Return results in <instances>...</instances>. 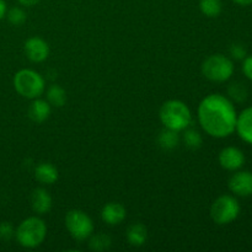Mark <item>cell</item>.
Wrapping results in <instances>:
<instances>
[{"instance_id": "1", "label": "cell", "mask_w": 252, "mask_h": 252, "mask_svg": "<svg viewBox=\"0 0 252 252\" xmlns=\"http://www.w3.org/2000/svg\"><path fill=\"white\" fill-rule=\"evenodd\" d=\"M236 113L233 101L220 94H211L198 106V121L204 132L214 138H226L235 132Z\"/></svg>"}, {"instance_id": "2", "label": "cell", "mask_w": 252, "mask_h": 252, "mask_svg": "<svg viewBox=\"0 0 252 252\" xmlns=\"http://www.w3.org/2000/svg\"><path fill=\"white\" fill-rule=\"evenodd\" d=\"M160 121L167 129L181 132L192 123V113L189 106L180 100H169L160 108Z\"/></svg>"}, {"instance_id": "3", "label": "cell", "mask_w": 252, "mask_h": 252, "mask_svg": "<svg viewBox=\"0 0 252 252\" xmlns=\"http://www.w3.org/2000/svg\"><path fill=\"white\" fill-rule=\"evenodd\" d=\"M47 235L46 223L38 217L24 219L15 231L17 243L26 249H34L41 245Z\"/></svg>"}, {"instance_id": "4", "label": "cell", "mask_w": 252, "mask_h": 252, "mask_svg": "<svg viewBox=\"0 0 252 252\" xmlns=\"http://www.w3.org/2000/svg\"><path fill=\"white\" fill-rule=\"evenodd\" d=\"M14 88L22 97L33 100L44 93L46 83L43 76L37 71L32 69H21L14 76Z\"/></svg>"}, {"instance_id": "5", "label": "cell", "mask_w": 252, "mask_h": 252, "mask_svg": "<svg viewBox=\"0 0 252 252\" xmlns=\"http://www.w3.org/2000/svg\"><path fill=\"white\" fill-rule=\"evenodd\" d=\"M202 74L214 83H224L234 74V63L229 57L213 54L202 63Z\"/></svg>"}, {"instance_id": "6", "label": "cell", "mask_w": 252, "mask_h": 252, "mask_svg": "<svg viewBox=\"0 0 252 252\" xmlns=\"http://www.w3.org/2000/svg\"><path fill=\"white\" fill-rule=\"evenodd\" d=\"M239 214H240V204L235 197L229 194L218 197L211 207V218L218 225L233 223Z\"/></svg>"}, {"instance_id": "7", "label": "cell", "mask_w": 252, "mask_h": 252, "mask_svg": "<svg viewBox=\"0 0 252 252\" xmlns=\"http://www.w3.org/2000/svg\"><path fill=\"white\" fill-rule=\"evenodd\" d=\"M65 228L74 240L84 241L93 234L94 223L85 212L71 209L65 216Z\"/></svg>"}, {"instance_id": "8", "label": "cell", "mask_w": 252, "mask_h": 252, "mask_svg": "<svg viewBox=\"0 0 252 252\" xmlns=\"http://www.w3.org/2000/svg\"><path fill=\"white\" fill-rule=\"evenodd\" d=\"M25 54L33 63L44 62L49 56V46L41 37H31L25 42Z\"/></svg>"}, {"instance_id": "9", "label": "cell", "mask_w": 252, "mask_h": 252, "mask_svg": "<svg viewBox=\"0 0 252 252\" xmlns=\"http://www.w3.org/2000/svg\"><path fill=\"white\" fill-rule=\"evenodd\" d=\"M219 164L228 171H238L245 164V155L239 148L226 147L219 153Z\"/></svg>"}, {"instance_id": "10", "label": "cell", "mask_w": 252, "mask_h": 252, "mask_svg": "<svg viewBox=\"0 0 252 252\" xmlns=\"http://www.w3.org/2000/svg\"><path fill=\"white\" fill-rule=\"evenodd\" d=\"M229 189L240 197H249L252 194V172L238 171L229 179Z\"/></svg>"}, {"instance_id": "11", "label": "cell", "mask_w": 252, "mask_h": 252, "mask_svg": "<svg viewBox=\"0 0 252 252\" xmlns=\"http://www.w3.org/2000/svg\"><path fill=\"white\" fill-rule=\"evenodd\" d=\"M127 212L123 204L110 202L101 211V218L108 225H118L126 219Z\"/></svg>"}, {"instance_id": "12", "label": "cell", "mask_w": 252, "mask_h": 252, "mask_svg": "<svg viewBox=\"0 0 252 252\" xmlns=\"http://www.w3.org/2000/svg\"><path fill=\"white\" fill-rule=\"evenodd\" d=\"M235 130L244 142L252 145V106L238 115Z\"/></svg>"}, {"instance_id": "13", "label": "cell", "mask_w": 252, "mask_h": 252, "mask_svg": "<svg viewBox=\"0 0 252 252\" xmlns=\"http://www.w3.org/2000/svg\"><path fill=\"white\" fill-rule=\"evenodd\" d=\"M31 206L37 214H46L52 208V197L44 189H36L31 194Z\"/></svg>"}, {"instance_id": "14", "label": "cell", "mask_w": 252, "mask_h": 252, "mask_svg": "<svg viewBox=\"0 0 252 252\" xmlns=\"http://www.w3.org/2000/svg\"><path fill=\"white\" fill-rule=\"evenodd\" d=\"M58 177V170L49 162H41L34 169V179L42 185H53Z\"/></svg>"}, {"instance_id": "15", "label": "cell", "mask_w": 252, "mask_h": 252, "mask_svg": "<svg viewBox=\"0 0 252 252\" xmlns=\"http://www.w3.org/2000/svg\"><path fill=\"white\" fill-rule=\"evenodd\" d=\"M51 115V105L48 101L41 100V98H33L32 103L29 107V117L33 122L42 123L47 120Z\"/></svg>"}, {"instance_id": "16", "label": "cell", "mask_w": 252, "mask_h": 252, "mask_svg": "<svg viewBox=\"0 0 252 252\" xmlns=\"http://www.w3.org/2000/svg\"><path fill=\"white\" fill-rule=\"evenodd\" d=\"M148 238V231L145 225L142 223H135L130 225L127 230V240L132 246L139 248V246L144 245Z\"/></svg>"}, {"instance_id": "17", "label": "cell", "mask_w": 252, "mask_h": 252, "mask_svg": "<svg viewBox=\"0 0 252 252\" xmlns=\"http://www.w3.org/2000/svg\"><path fill=\"white\" fill-rule=\"evenodd\" d=\"M47 101L54 107H63L66 102V93L62 86L53 84L47 90Z\"/></svg>"}, {"instance_id": "18", "label": "cell", "mask_w": 252, "mask_h": 252, "mask_svg": "<svg viewBox=\"0 0 252 252\" xmlns=\"http://www.w3.org/2000/svg\"><path fill=\"white\" fill-rule=\"evenodd\" d=\"M177 133L179 132L167 129V128H165L164 130H161L159 137H158V143H159L160 147H161L162 149H166V150L175 149L180 143V137Z\"/></svg>"}, {"instance_id": "19", "label": "cell", "mask_w": 252, "mask_h": 252, "mask_svg": "<svg viewBox=\"0 0 252 252\" xmlns=\"http://www.w3.org/2000/svg\"><path fill=\"white\" fill-rule=\"evenodd\" d=\"M223 4L220 0H199V10L208 17H217L220 15Z\"/></svg>"}, {"instance_id": "20", "label": "cell", "mask_w": 252, "mask_h": 252, "mask_svg": "<svg viewBox=\"0 0 252 252\" xmlns=\"http://www.w3.org/2000/svg\"><path fill=\"white\" fill-rule=\"evenodd\" d=\"M111 238L106 234H96L89 241V246L93 251L101 252L106 251L111 248Z\"/></svg>"}, {"instance_id": "21", "label": "cell", "mask_w": 252, "mask_h": 252, "mask_svg": "<svg viewBox=\"0 0 252 252\" xmlns=\"http://www.w3.org/2000/svg\"><path fill=\"white\" fill-rule=\"evenodd\" d=\"M228 94L230 96L231 100L236 101V102H244L248 98V89L244 86L241 83H233L228 88Z\"/></svg>"}, {"instance_id": "22", "label": "cell", "mask_w": 252, "mask_h": 252, "mask_svg": "<svg viewBox=\"0 0 252 252\" xmlns=\"http://www.w3.org/2000/svg\"><path fill=\"white\" fill-rule=\"evenodd\" d=\"M184 140L185 144L189 148V149H198L201 148L202 142V135L198 130L196 129H185V134H184Z\"/></svg>"}, {"instance_id": "23", "label": "cell", "mask_w": 252, "mask_h": 252, "mask_svg": "<svg viewBox=\"0 0 252 252\" xmlns=\"http://www.w3.org/2000/svg\"><path fill=\"white\" fill-rule=\"evenodd\" d=\"M6 14H7V19H9V21L11 22L12 25H15V26H20V25L24 24L27 19L26 12H25L21 7H17V6L11 7Z\"/></svg>"}, {"instance_id": "24", "label": "cell", "mask_w": 252, "mask_h": 252, "mask_svg": "<svg viewBox=\"0 0 252 252\" xmlns=\"http://www.w3.org/2000/svg\"><path fill=\"white\" fill-rule=\"evenodd\" d=\"M15 235L14 228L10 223H0V239L1 240H10Z\"/></svg>"}, {"instance_id": "25", "label": "cell", "mask_w": 252, "mask_h": 252, "mask_svg": "<svg viewBox=\"0 0 252 252\" xmlns=\"http://www.w3.org/2000/svg\"><path fill=\"white\" fill-rule=\"evenodd\" d=\"M230 54L233 58L238 59V61H241V59H245L248 53H246V49L243 44L235 43L230 47Z\"/></svg>"}, {"instance_id": "26", "label": "cell", "mask_w": 252, "mask_h": 252, "mask_svg": "<svg viewBox=\"0 0 252 252\" xmlns=\"http://www.w3.org/2000/svg\"><path fill=\"white\" fill-rule=\"evenodd\" d=\"M243 73L244 75L252 81V56H246L243 63Z\"/></svg>"}, {"instance_id": "27", "label": "cell", "mask_w": 252, "mask_h": 252, "mask_svg": "<svg viewBox=\"0 0 252 252\" xmlns=\"http://www.w3.org/2000/svg\"><path fill=\"white\" fill-rule=\"evenodd\" d=\"M7 12V7H6V2L4 0H0V20L4 19L6 16Z\"/></svg>"}, {"instance_id": "28", "label": "cell", "mask_w": 252, "mask_h": 252, "mask_svg": "<svg viewBox=\"0 0 252 252\" xmlns=\"http://www.w3.org/2000/svg\"><path fill=\"white\" fill-rule=\"evenodd\" d=\"M17 1L24 6H34L36 4H38L39 0H17Z\"/></svg>"}, {"instance_id": "29", "label": "cell", "mask_w": 252, "mask_h": 252, "mask_svg": "<svg viewBox=\"0 0 252 252\" xmlns=\"http://www.w3.org/2000/svg\"><path fill=\"white\" fill-rule=\"evenodd\" d=\"M235 4L241 5V6H248V5L252 4V0H233Z\"/></svg>"}]
</instances>
